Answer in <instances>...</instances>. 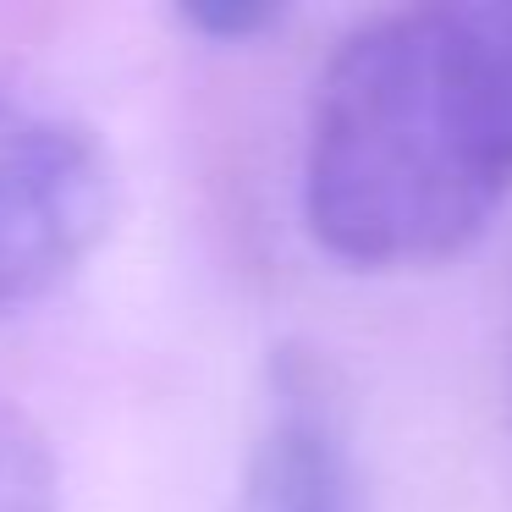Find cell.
<instances>
[{
	"label": "cell",
	"mask_w": 512,
	"mask_h": 512,
	"mask_svg": "<svg viewBox=\"0 0 512 512\" xmlns=\"http://www.w3.org/2000/svg\"><path fill=\"white\" fill-rule=\"evenodd\" d=\"M512 188V0L369 17L325 61L303 149L314 243L353 270L468 248Z\"/></svg>",
	"instance_id": "1"
},
{
	"label": "cell",
	"mask_w": 512,
	"mask_h": 512,
	"mask_svg": "<svg viewBox=\"0 0 512 512\" xmlns=\"http://www.w3.org/2000/svg\"><path fill=\"white\" fill-rule=\"evenodd\" d=\"M116 215V171L89 122L0 83V320L67 287Z\"/></svg>",
	"instance_id": "2"
},
{
	"label": "cell",
	"mask_w": 512,
	"mask_h": 512,
	"mask_svg": "<svg viewBox=\"0 0 512 512\" xmlns=\"http://www.w3.org/2000/svg\"><path fill=\"white\" fill-rule=\"evenodd\" d=\"M226 512H364L353 430L331 369L309 347L270 358L265 413Z\"/></svg>",
	"instance_id": "3"
},
{
	"label": "cell",
	"mask_w": 512,
	"mask_h": 512,
	"mask_svg": "<svg viewBox=\"0 0 512 512\" xmlns=\"http://www.w3.org/2000/svg\"><path fill=\"white\" fill-rule=\"evenodd\" d=\"M0 512H61V474L28 413L0 402Z\"/></svg>",
	"instance_id": "4"
},
{
	"label": "cell",
	"mask_w": 512,
	"mask_h": 512,
	"mask_svg": "<svg viewBox=\"0 0 512 512\" xmlns=\"http://www.w3.org/2000/svg\"><path fill=\"white\" fill-rule=\"evenodd\" d=\"M281 12L276 6H226V12H188V28L210 39H254L265 28H276Z\"/></svg>",
	"instance_id": "5"
}]
</instances>
